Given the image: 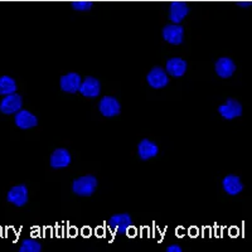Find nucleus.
<instances>
[{
	"label": "nucleus",
	"instance_id": "12",
	"mask_svg": "<svg viewBox=\"0 0 252 252\" xmlns=\"http://www.w3.org/2000/svg\"><path fill=\"white\" fill-rule=\"evenodd\" d=\"M81 82H82V80H81V76L78 73L68 72V73L61 77L60 86L62 91L67 92V94H76V92H78Z\"/></svg>",
	"mask_w": 252,
	"mask_h": 252
},
{
	"label": "nucleus",
	"instance_id": "22",
	"mask_svg": "<svg viewBox=\"0 0 252 252\" xmlns=\"http://www.w3.org/2000/svg\"><path fill=\"white\" fill-rule=\"evenodd\" d=\"M237 1H238V4H240L241 6H244V8L251 5V0H237Z\"/></svg>",
	"mask_w": 252,
	"mask_h": 252
},
{
	"label": "nucleus",
	"instance_id": "7",
	"mask_svg": "<svg viewBox=\"0 0 252 252\" xmlns=\"http://www.w3.org/2000/svg\"><path fill=\"white\" fill-rule=\"evenodd\" d=\"M218 112L224 120H233L236 118H240L242 115V105L237 100L228 98L224 103H222L218 107Z\"/></svg>",
	"mask_w": 252,
	"mask_h": 252
},
{
	"label": "nucleus",
	"instance_id": "19",
	"mask_svg": "<svg viewBox=\"0 0 252 252\" xmlns=\"http://www.w3.org/2000/svg\"><path fill=\"white\" fill-rule=\"evenodd\" d=\"M20 252H40L42 251V245L35 240L32 238H27L22 242L19 247Z\"/></svg>",
	"mask_w": 252,
	"mask_h": 252
},
{
	"label": "nucleus",
	"instance_id": "11",
	"mask_svg": "<svg viewBox=\"0 0 252 252\" xmlns=\"http://www.w3.org/2000/svg\"><path fill=\"white\" fill-rule=\"evenodd\" d=\"M72 158L71 154L64 148H58L55 152L52 153L51 159H49V164L53 169H63L71 164Z\"/></svg>",
	"mask_w": 252,
	"mask_h": 252
},
{
	"label": "nucleus",
	"instance_id": "15",
	"mask_svg": "<svg viewBox=\"0 0 252 252\" xmlns=\"http://www.w3.org/2000/svg\"><path fill=\"white\" fill-rule=\"evenodd\" d=\"M215 71L220 78H229L235 73L236 64L231 58L220 57L215 64Z\"/></svg>",
	"mask_w": 252,
	"mask_h": 252
},
{
	"label": "nucleus",
	"instance_id": "13",
	"mask_svg": "<svg viewBox=\"0 0 252 252\" xmlns=\"http://www.w3.org/2000/svg\"><path fill=\"white\" fill-rule=\"evenodd\" d=\"M189 14V6L181 0H174L169 6V19L174 24L182 23Z\"/></svg>",
	"mask_w": 252,
	"mask_h": 252
},
{
	"label": "nucleus",
	"instance_id": "18",
	"mask_svg": "<svg viewBox=\"0 0 252 252\" xmlns=\"http://www.w3.org/2000/svg\"><path fill=\"white\" fill-rule=\"evenodd\" d=\"M17 89L18 86L14 78L10 77V76H1L0 77V94L1 96L13 94V92L17 91Z\"/></svg>",
	"mask_w": 252,
	"mask_h": 252
},
{
	"label": "nucleus",
	"instance_id": "9",
	"mask_svg": "<svg viewBox=\"0 0 252 252\" xmlns=\"http://www.w3.org/2000/svg\"><path fill=\"white\" fill-rule=\"evenodd\" d=\"M14 123L19 129L29 130L33 129V127H35L38 125V119L35 115H33L28 110L20 109L19 111L15 112Z\"/></svg>",
	"mask_w": 252,
	"mask_h": 252
},
{
	"label": "nucleus",
	"instance_id": "3",
	"mask_svg": "<svg viewBox=\"0 0 252 252\" xmlns=\"http://www.w3.org/2000/svg\"><path fill=\"white\" fill-rule=\"evenodd\" d=\"M146 81L152 89H164L169 83V76H168L165 69H163L161 67H154L153 69H150V72L146 76Z\"/></svg>",
	"mask_w": 252,
	"mask_h": 252
},
{
	"label": "nucleus",
	"instance_id": "16",
	"mask_svg": "<svg viewBox=\"0 0 252 252\" xmlns=\"http://www.w3.org/2000/svg\"><path fill=\"white\" fill-rule=\"evenodd\" d=\"M223 190L229 195H237L244 190V184L241 182L240 177L235 174H228L222 181Z\"/></svg>",
	"mask_w": 252,
	"mask_h": 252
},
{
	"label": "nucleus",
	"instance_id": "4",
	"mask_svg": "<svg viewBox=\"0 0 252 252\" xmlns=\"http://www.w3.org/2000/svg\"><path fill=\"white\" fill-rule=\"evenodd\" d=\"M23 106V98L22 96L15 92L10 94H6L5 97L0 102V111L4 115H13L19 111Z\"/></svg>",
	"mask_w": 252,
	"mask_h": 252
},
{
	"label": "nucleus",
	"instance_id": "20",
	"mask_svg": "<svg viewBox=\"0 0 252 252\" xmlns=\"http://www.w3.org/2000/svg\"><path fill=\"white\" fill-rule=\"evenodd\" d=\"M92 1L89 0H76V1H72V8L78 12H87L92 8Z\"/></svg>",
	"mask_w": 252,
	"mask_h": 252
},
{
	"label": "nucleus",
	"instance_id": "2",
	"mask_svg": "<svg viewBox=\"0 0 252 252\" xmlns=\"http://www.w3.org/2000/svg\"><path fill=\"white\" fill-rule=\"evenodd\" d=\"M107 224L112 231L119 235H125L132 227V218L129 213H118L110 217Z\"/></svg>",
	"mask_w": 252,
	"mask_h": 252
},
{
	"label": "nucleus",
	"instance_id": "21",
	"mask_svg": "<svg viewBox=\"0 0 252 252\" xmlns=\"http://www.w3.org/2000/svg\"><path fill=\"white\" fill-rule=\"evenodd\" d=\"M166 252H182V247L179 245H170L166 247Z\"/></svg>",
	"mask_w": 252,
	"mask_h": 252
},
{
	"label": "nucleus",
	"instance_id": "14",
	"mask_svg": "<svg viewBox=\"0 0 252 252\" xmlns=\"http://www.w3.org/2000/svg\"><path fill=\"white\" fill-rule=\"evenodd\" d=\"M187 68H188V63L183 58L173 57L170 60H168V62H166V73L175 78H179L182 76H184V73L187 72Z\"/></svg>",
	"mask_w": 252,
	"mask_h": 252
},
{
	"label": "nucleus",
	"instance_id": "6",
	"mask_svg": "<svg viewBox=\"0 0 252 252\" xmlns=\"http://www.w3.org/2000/svg\"><path fill=\"white\" fill-rule=\"evenodd\" d=\"M98 110L105 118H114L121 112V105L116 97L103 96L98 102Z\"/></svg>",
	"mask_w": 252,
	"mask_h": 252
},
{
	"label": "nucleus",
	"instance_id": "23",
	"mask_svg": "<svg viewBox=\"0 0 252 252\" xmlns=\"http://www.w3.org/2000/svg\"><path fill=\"white\" fill-rule=\"evenodd\" d=\"M181 1H184V0H181Z\"/></svg>",
	"mask_w": 252,
	"mask_h": 252
},
{
	"label": "nucleus",
	"instance_id": "1",
	"mask_svg": "<svg viewBox=\"0 0 252 252\" xmlns=\"http://www.w3.org/2000/svg\"><path fill=\"white\" fill-rule=\"evenodd\" d=\"M98 182L94 175H83V177L77 178L72 183V190L73 193L80 197H91L96 189H97Z\"/></svg>",
	"mask_w": 252,
	"mask_h": 252
},
{
	"label": "nucleus",
	"instance_id": "8",
	"mask_svg": "<svg viewBox=\"0 0 252 252\" xmlns=\"http://www.w3.org/2000/svg\"><path fill=\"white\" fill-rule=\"evenodd\" d=\"M163 38L169 44L178 46V44L183 43L184 39V29L182 26L178 24H169L163 28Z\"/></svg>",
	"mask_w": 252,
	"mask_h": 252
},
{
	"label": "nucleus",
	"instance_id": "10",
	"mask_svg": "<svg viewBox=\"0 0 252 252\" xmlns=\"http://www.w3.org/2000/svg\"><path fill=\"white\" fill-rule=\"evenodd\" d=\"M78 91H80L81 94L85 96V97H89V98L97 97L101 92L100 81H98L97 78L91 77V76H90V77H86L82 82H81Z\"/></svg>",
	"mask_w": 252,
	"mask_h": 252
},
{
	"label": "nucleus",
	"instance_id": "5",
	"mask_svg": "<svg viewBox=\"0 0 252 252\" xmlns=\"http://www.w3.org/2000/svg\"><path fill=\"white\" fill-rule=\"evenodd\" d=\"M28 188L26 184H19V186L12 187L9 189L8 194H6V201L14 204L15 207H23L28 202Z\"/></svg>",
	"mask_w": 252,
	"mask_h": 252
},
{
	"label": "nucleus",
	"instance_id": "17",
	"mask_svg": "<svg viewBox=\"0 0 252 252\" xmlns=\"http://www.w3.org/2000/svg\"><path fill=\"white\" fill-rule=\"evenodd\" d=\"M159 153V148L154 141L149 139H143L138 145V155L141 160H149L152 158L157 157Z\"/></svg>",
	"mask_w": 252,
	"mask_h": 252
}]
</instances>
